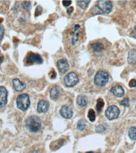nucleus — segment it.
I'll return each mask as SVG.
<instances>
[{"instance_id": "obj_1", "label": "nucleus", "mask_w": 136, "mask_h": 153, "mask_svg": "<svg viewBox=\"0 0 136 153\" xmlns=\"http://www.w3.org/2000/svg\"><path fill=\"white\" fill-rule=\"evenodd\" d=\"M25 123L29 129L33 132L39 131L41 128V120L36 116L29 117L26 120Z\"/></svg>"}, {"instance_id": "obj_2", "label": "nucleus", "mask_w": 136, "mask_h": 153, "mask_svg": "<svg viewBox=\"0 0 136 153\" xmlns=\"http://www.w3.org/2000/svg\"><path fill=\"white\" fill-rule=\"evenodd\" d=\"M30 98L28 94H22L19 95L17 99V105L18 109L22 111H26L30 106Z\"/></svg>"}, {"instance_id": "obj_3", "label": "nucleus", "mask_w": 136, "mask_h": 153, "mask_svg": "<svg viewBox=\"0 0 136 153\" xmlns=\"http://www.w3.org/2000/svg\"><path fill=\"white\" fill-rule=\"evenodd\" d=\"M109 79V75L105 71H99L95 76L94 82L98 86H103L107 84Z\"/></svg>"}, {"instance_id": "obj_4", "label": "nucleus", "mask_w": 136, "mask_h": 153, "mask_svg": "<svg viewBox=\"0 0 136 153\" xmlns=\"http://www.w3.org/2000/svg\"><path fill=\"white\" fill-rule=\"evenodd\" d=\"M96 7L105 13L108 14L112 10V4L110 1L100 0L96 3Z\"/></svg>"}, {"instance_id": "obj_5", "label": "nucleus", "mask_w": 136, "mask_h": 153, "mask_svg": "<svg viewBox=\"0 0 136 153\" xmlns=\"http://www.w3.org/2000/svg\"><path fill=\"white\" fill-rule=\"evenodd\" d=\"M78 77L74 72H70L68 74L64 79V84L69 87L74 86L78 82Z\"/></svg>"}, {"instance_id": "obj_6", "label": "nucleus", "mask_w": 136, "mask_h": 153, "mask_svg": "<svg viewBox=\"0 0 136 153\" xmlns=\"http://www.w3.org/2000/svg\"><path fill=\"white\" fill-rule=\"evenodd\" d=\"M120 114V110L115 105H111L107 108L105 111V116L108 120H113L117 118Z\"/></svg>"}, {"instance_id": "obj_7", "label": "nucleus", "mask_w": 136, "mask_h": 153, "mask_svg": "<svg viewBox=\"0 0 136 153\" xmlns=\"http://www.w3.org/2000/svg\"><path fill=\"white\" fill-rule=\"evenodd\" d=\"M43 62V59L42 56L38 53H30L29 56L26 60V63L29 65L34 64V63H37V64H41Z\"/></svg>"}, {"instance_id": "obj_8", "label": "nucleus", "mask_w": 136, "mask_h": 153, "mask_svg": "<svg viewBox=\"0 0 136 153\" xmlns=\"http://www.w3.org/2000/svg\"><path fill=\"white\" fill-rule=\"evenodd\" d=\"M8 92L5 87L0 86V109L3 108L7 103Z\"/></svg>"}, {"instance_id": "obj_9", "label": "nucleus", "mask_w": 136, "mask_h": 153, "mask_svg": "<svg viewBox=\"0 0 136 153\" xmlns=\"http://www.w3.org/2000/svg\"><path fill=\"white\" fill-rule=\"evenodd\" d=\"M57 67L60 73L64 74L68 71L69 65L68 62L66 59H62L57 61Z\"/></svg>"}, {"instance_id": "obj_10", "label": "nucleus", "mask_w": 136, "mask_h": 153, "mask_svg": "<svg viewBox=\"0 0 136 153\" xmlns=\"http://www.w3.org/2000/svg\"><path fill=\"white\" fill-rule=\"evenodd\" d=\"M60 114L61 116H62L63 117L66 119H70L73 116V111L69 107L64 105L61 107L60 110Z\"/></svg>"}, {"instance_id": "obj_11", "label": "nucleus", "mask_w": 136, "mask_h": 153, "mask_svg": "<svg viewBox=\"0 0 136 153\" xmlns=\"http://www.w3.org/2000/svg\"><path fill=\"white\" fill-rule=\"evenodd\" d=\"M49 104L47 101L44 100H40L37 105V111L39 113L46 112L49 109Z\"/></svg>"}, {"instance_id": "obj_12", "label": "nucleus", "mask_w": 136, "mask_h": 153, "mask_svg": "<svg viewBox=\"0 0 136 153\" xmlns=\"http://www.w3.org/2000/svg\"><path fill=\"white\" fill-rule=\"evenodd\" d=\"M13 85L15 90L17 92H21L25 88V84L19 79H15L13 80Z\"/></svg>"}, {"instance_id": "obj_13", "label": "nucleus", "mask_w": 136, "mask_h": 153, "mask_svg": "<svg viewBox=\"0 0 136 153\" xmlns=\"http://www.w3.org/2000/svg\"><path fill=\"white\" fill-rule=\"evenodd\" d=\"M110 92L116 97H122L124 95V90L121 86L116 85L112 87L110 90Z\"/></svg>"}, {"instance_id": "obj_14", "label": "nucleus", "mask_w": 136, "mask_h": 153, "mask_svg": "<svg viewBox=\"0 0 136 153\" xmlns=\"http://www.w3.org/2000/svg\"><path fill=\"white\" fill-rule=\"evenodd\" d=\"M64 142H65V141L62 139H58L57 141H55L50 144V148L52 151H56L64 145Z\"/></svg>"}, {"instance_id": "obj_15", "label": "nucleus", "mask_w": 136, "mask_h": 153, "mask_svg": "<svg viewBox=\"0 0 136 153\" xmlns=\"http://www.w3.org/2000/svg\"><path fill=\"white\" fill-rule=\"evenodd\" d=\"M128 62L129 64L134 65L136 63V50L133 49L128 53Z\"/></svg>"}, {"instance_id": "obj_16", "label": "nucleus", "mask_w": 136, "mask_h": 153, "mask_svg": "<svg viewBox=\"0 0 136 153\" xmlns=\"http://www.w3.org/2000/svg\"><path fill=\"white\" fill-rule=\"evenodd\" d=\"M77 104L80 107H85L88 104V98L85 95H80L77 97L76 99Z\"/></svg>"}, {"instance_id": "obj_17", "label": "nucleus", "mask_w": 136, "mask_h": 153, "mask_svg": "<svg viewBox=\"0 0 136 153\" xmlns=\"http://www.w3.org/2000/svg\"><path fill=\"white\" fill-rule=\"evenodd\" d=\"M60 95L59 88L57 87H54L50 91V96L53 100H57Z\"/></svg>"}, {"instance_id": "obj_18", "label": "nucleus", "mask_w": 136, "mask_h": 153, "mask_svg": "<svg viewBox=\"0 0 136 153\" xmlns=\"http://www.w3.org/2000/svg\"><path fill=\"white\" fill-rule=\"evenodd\" d=\"M91 46H92V48L95 51V52H100V51H101L104 48L103 45L100 42L92 43L91 45Z\"/></svg>"}, {"instance_id": "obj_19", "label": "nucleus", "mask_w": 136, "mask_h": 153, "mask_svg": "<svg viewBox=\"0 0 136 153\" xmlns=\"http://www.w3.org/2000/svg\"><path fill=\"white\" fill-rule=\"evenodd\" d=\"M104 101L101 98H99L98 100H97V103L96 105V111L98 112H100L102 111V109L103 106H104Z\"/></svg>"}, {"instance_id": "obj_20", "label": "nucleus", "mask_w": 136, "mask_h": 153, "mask_svg": "<svg viewBox=\"0 0 136 153\" xmlns=\"http://www.w3.org/2000/svg\"><path fill=\"white\" fill-rule=\"evenodd\" d=\"M86 126V121L84 119H81L78 121L77 124V128L80 131H83L85 129Z\"/></svg>"}, {"instance_id": "obj_21", "label": "nucleus", "mask_w": 136, "mask_h": 153, "mask_svg": "<svg viewBox=\"0 0 136 153\" xmlns=\"http://www.w3.org/2000/svg\"><path fill=\"white\" fill-rule=\"evenodd\" d=\"M128 136L132 140H136V127H132L128 131Z\"/></svg>"}, {"instance_id": "obj_22", "label": "nucleus", "mask_w": 136, "mask_h": 153, "mask_svg": "<svg viewBox=\"0 0 136 153\" xmlns=\"http://www.w3.org/2000/svg\"><path fill=\"white\" fill-rule=\"evenodd\" d=\"M88 117L89 119L91 122H94L96 118V115H95V112L94 111L93 109H89L88 111Z\"/></svg>"}, {"instance_id": "obj_23", "label": "nucleus", "mask_w": 136, "mask_h": 153, "mask_svg": "<svg viewBox=\"0 0 136 153\" xmlns=\"http://www.w3.org/2000/svg\"><path fill=\"white\" fill-rule=\"evenodd\" d=\"M89 3L90 1H77V4H78L81 8L86 9L88 7Z\"/></svg>"}, {"instance_id": "obj_24", "label": "nucleus", "mask_w": 136, "mask_h": 153, "mask_svg": "<svg viewBox=\"0 0 136 153\" xmlns=\"http://www.w3.org/2000/svg\"><path fill=\"white\" fill-rule=\"evenodd\" d=\"M106 129H107L106 125L105 124V125L102 124V125H100V126L97 127L96 129V132H101L105 131Z\"/></svg>"}, {"instance_id": "obj_25", "label": "nucleus", "mask_w": 136, "mask_h": 153, "mask_svg": "<svg viewBox=\"0 0 136 153\" xmlns=\"http://www.w3.org/2000/svg\"><path fill=\"white\" fill-rule=\"evenodd\" d=\"M22 6L23 10L28 11L30 10V7H31V4H30V2L29 1H23L22 3Z\"/></svg>"}, {"instance_id": "obj_26", "label": "nucleus", "mask_w": 136, "mask_h": 153, "mask_svg": "<svg viewBox=\"0 0 136 153\" xmlns=\"http://www.w3.org/2000/svg\"><path fill=\"white\" fill-rule=\"evenodd\" d=\"M129 103H130V100H129V99L127 97H125L122 100L120 104L124 107H128Z\"/></svg>"}, {"instance_id": "obj_27", "label": "nucleus", "mask_w": 136, "mask_h": 153, "mask_svg": "<svg viewBox=\"0 0 136 153\" xmlns=\"http://www.w3.org/2000/svg\"><path fill=\"white\" fill-rule=\"evenodd\" d=\"M42 11V8L41 6H38L36 10H35V16L37 17L38 16H39L41 15Z\"/></svg>"}, {"instance_id": "obj_28", "label": "nucleus", "mask_w": 136, "mask_h": 153, "mask_svg": "<svg viewBox=\"0 0 136 153\" xmlns=\"http://www.w3.org/2000/svg\"><path fill=\"white\" fill-rule=\"evenodd\" d=\"M4 35V27L0 25V42L2 41Z\"/></svg>"}, {"instance_id": "obj_29", "label": "nucleus", "mask_w": 136, "mask_h": 153, "mask_svg": "<svg viewBox=\"0 0 136 153\" xmlns=\"http://www.w3.org/2000/svg\"><path fill=\"white\" fill-rule=\"evenodd\" d=\"M49 76H50V79H54L56 77V72H55L54 69L52 70V71L50 72Z\"/></svg>"}, {"instance_id": "obj_30", "label": "nucleus", "mask_w": 136, "mask_h": 153, "mask_svg": "<svg viewBox=\"0 0 136 153\" xmlns=\"http://www.w3.org/2000/svg\"><path fill=\"white\" fill-rule=\"evenodd\" d=\"M129 87H136V80L135 79H132L129 82Z\"/></svg>"}, {"instance_id": "obj_31", "label": "nucleus", "mask_w": 136, "mask_h": 153, "mask_svg": "<svg viewBox=\"0 0 136 153\" xmlns=\"http://www.w3.org/2000/svg\"><path fill=\"white\" fill-rule=\"evenodd\" d=\"M71 3H72V1H62V4L66 6V7H68V6H69Z\"/></svg>"}, {"instance_id": "obj_32", "label": "nucleus", "mask_w": 136, "mask_h": 153, "mask_svg": "<svg viewBox=\"0 0 136 153\" xmlns=\"http://www.w3.org/2000/svg\"><path fill=\"white\" fill-rule=\"evenodd\" d=\"M131 36L136 38V27L135 28V29L132 31L131 33Z\"/></svg>"}, {"instance_id": "obj_33", "label": "nucleus", "mask_w": 136, "mask_h": 153, "mask_svg": "<svg viewBox=\"0 0 136 153\" xmlns=\"http://www.w3.org/2000/svg\"><path fill=\"white\" fill-rule=\"evenodd\" d=\"M73 10H74L73 7H72V6H71V7H69V8L67 10V13H68L69 15H70L71 13H72Z\"/></svg>"}, {"instance_id": "obj_34", "label": "nucleus", "mask_w": 136, "mask_h": 153, "mask_svg": "<svg viewBox=\"0 0 136 153\" xmlns=\"http://www.w3.org/2000/svg\"><path fill=\"white\" fill-rule=\"evenodd\" d=\"M3 57L0 56V63H1L3 62Z\"/></svg>"}, {"instance_id": "obj_35", "label": "nucleus", "mask_w": 136, "mask_h": 153, "mask_svg": "<svg viewBox=\"0 0 136 153\" xmlns=\"http://www.w3.org/2000/svg\"><path fill=\"white\" fill-rule=\"evenodd\" d=\"M86 153H94V152H86Z\"/></svg>"}, {"instance_id": "obj_36", "label": "nucleus", "mask_w": 136, "mask_h": 153, "mask_svg": "<svg viewBox=\"0 0 136 153\" xmlns=\"http://www.w3.org/2000/svg\"><path fill=\"white\" fill-rule=\"evenodd\" d=\"M135 109H136V106H135Z\"/></svg>"}]
</instances>
